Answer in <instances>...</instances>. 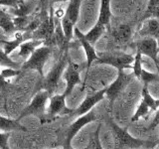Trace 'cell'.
Returning <instances> with one entry per match:
<instances>
[{
    "mask_svg": "<svg viewBox=\"0 0 159 149\" xmlns=\"http://www.w3.org/2000/svg\"><path fill=\"white\" fill-rule=\"evenodd\" d=\"M68 61H69V59H68V55L66 51V52H64L62 57L60 58V60L58 61V63L55 64V66L52 68L51 71L48 73V74L41 78L37 86L36 92L40 91V89H43V91H47L50 96L54 94L59 87L60 81H61L63 73L65 71V69H66Z\"/></svg>",
    "mask_w": 159,
    "mask_h": 149,
    "instance_id": "cell-1",
    "label": "cell"
},
{
    "mask_svg": "<svg viewBox=\"0 0 159 149\" xmlns=\"http://www.w3.org/2000/svg\"><path fill=\"white\" fill-rule=\"evenodd\" d=\"M114 139V149H140L142 147H149V142L133 137L126 129L119 127L112 120L109 121Z\"/></svg>",
    "mask_w": 159,
    "mask_h": 149,
    "instance_id": "cell-2",
    "label": "cell"
},
{
    "mask_svg": "<svg viewBox=\"0 0 159 149\" xmlns=\"http://www.w3.org/2000/svg\"><path fill=\"white\" fill-rule=\"evenodd\" d=\"M52 54V49L50 46H43L38 47L35 51L30 55V57L21 65L20 70L27 71V70H33L39 73V74L43 78L44 74V67Z\"/></svg>",
    "mask_w": 159,
    "mask_h": 149,
    "instance_id": "cell-3",
    "label": "cell"
},
{
    "mask_svg": "<svg viewBox=\"0 0 159 149\" xmlns=\"http://www.w3.org/2000/svg\"><path fill=\"white\" fill-rule=\"evenodd\" d=\"M98 54L97 62L99 64L109 65L117 70L131 69V64L134 56L123 52L111 51V52H99Z\"/></svg>",
    "mask_w": 159,
    "mask_h": 149,
    "instance_id": "cell-4",
    "label": "cell"
},
{
    "mask_svg": "<svg viewBox=\"0 0 159 149\" xmlns=\"http://www.w3.org/2000/svg\"><path fill=\"white\" fill-rule=\"evenodd\" d=\"M50 94L47 91H43V89L37 91L34 94L32 102L23 109L17 120L29 115H36L40 118L43 117L45 115V111H46V106Z\"/></svg>",
    "mask_w": 159,
    "mask_h": 149,
    "instance_id": "cell-5",
    "label": "cell"
},
{
    "mask_svg": "<svg viewBox=\"0 0 159 149\" xmlns=\"http://www.w3.org/2000/svg\"><path fill=\"white\" fill-rule=\"evenodd\" d=\"M124 71H125V70H118L116 79H114L113 83H111L108 87L106 88L104 97H107L108 98V101L111 102V106L114 102V101L117 98V97L119 96V93H120L123 89L132 82V79L135 78L132 73L129 74Z\"/></svg>",
    "mask_w": 159,
    "mask_h": 149,
    "instance_id": "cell-6",
    "label": "cell"
},
{
    "mask_svg": "<svg viewBox=\"0 0 159 149\" xmlns=\"http://www.w3.org/2000/svg\"><path fill=\"white\" fill-rule=\"evenodd\" d=\"M97 120H98V113L96 112V111H94L93 108L91 109L89 111H88L87 113L78 116V118L68 128L67 135H66V149L70 148L72 140L84 126H86L87 124L97 121Z\"/></svg>",
    "mask_w": 159,
    "mask_h": 149,
    "instance_id": "cell-7",
    "label": "cell"
},
{
    "mask_svg": "<svg viewBox=\"0 0 159 149\" xmlns=\"http://www.w3.org/2000/svg\"><path fill=\"white\" fill-rule=\"evenodd\" d=\"M62 77L67 84L66 88H65L63 93L64 96L67 97L73 93L75 87L78 86L79 84H81V68H80L78 64L69 60Z\"/></svg>",
    "mask_w": 159,
    "mask_h": 149,
    "instance_id": "cell-8",
    "label": "cell"
},
{
    "mask_svg": "<svg viewBox=\"0 0 159 149\" xmlns=\"http://www.w3.org/2000/svg\"><path fill=\"white\" fill-rule=\"evenodd\" d=\"M136 52H139L141 55L150 58L158 68V43L157 39L153 37H142L139 41L135 43Z\"/></svg>",
    "mask_w": 159,
    "mask_h": 149,
    "instance_id": "cell-9",
    "label": "cell"
},
{
    "mask_svg": "<svg viewBox=\"0 0 159 149\" xmlns=\"http://www.w3.org/2000/svg\"><path fill=\"white\" fill-rule=\"evenodd\" d=\"M104 93H106V88L91 94V96L87 97L83 101V102L80 104L76 109H74L70 114L74 116H80V115H82V114L87 113L88 111H89L91 109H93L96 106L99 102L102 101L104 98Z\"/></svg>",
    "mask_w": 159,
    "mask_h": 149,
    "instance_id": "cell-10",
    "label": "cell"
},
{
    "mask_svg": "<svg viewBox=\"0 0 159 149\" xmlns=\"http://www.w3.org/2000/svg\"><path fill=\"white\" fill-rule=\"evenodd\" d=\"M66 97L64 94H52L49 97V107H48V116L54 117L62 114H70L73 109H70L66 106Z\"/></svg>",
    "mask_w": 159,
    "mask_h": 149,
    "instance_id": "cell-11",
    "label": "cell"
},
{
    "mask_svg": "<svg viewBox=\"0 0 159 149\" xmlns=\"http://www.w3.org/2000/svg\"><path fill=\"white\" fill-rule=\"evenodd\" d=\"M74 33L77 36L80 43L82 44V46L84 48V51L86 58H87L86 68H87V71H89V69L91 68L93 62L97 61V60H98V54L96 52V50H94L93 46H92V45L87 41L86 38H84V34L80 31L78 27L74 28Z\"/></svg>",
    "mask_w": 159,
    "mask_h": 149,
    "instance_id": "cell-12",
    "label": "cell"
},
{
    "mask_svg": "<svg viewBox=\"0 0 159 149\" xmlns=\"http://www.w3.org/2000/svg\"><path fill=\"white\" fill-rule=\"evenodd\" d=\"M143 24L138 34L141 37H153L157 39L159 35V22L157 18H148L143 20Z\"/></svg>",
    "mask_w": 159,
    "mask_h": 149,
    "instance_id": "cell-13",
    "label": "cell"
},
{
    "mask_svg": "<svg viewBox=\"0 0 159 149\" xmlns=\"http://www.w3.org/2000/svg\"><path fill=\"white\" fill-rule=\"evenodd\" d=\"M111 36L114 41L118 44L127 43L131 39L132 30L128 24H120L111 30Z\"/></svg>",
    "mask_w": 159,
    "mask_h": 149,
    "instance_id": "cell-14",
    "label": "cell"
},
{
    "mask_svg": "<svg viewBox=\"0 0 159 149\" xmlns=\"http://www.w3.org/2000/svg\"><path fill=\"white\" fill-rule=\"evenodd\" d=\"M44 44L43 40H35V39H30L26 40V41L22 42L19 45V56L24 59H28L35 50L38 47Z\"/></svg>",
    "mask_w": 159,
    "mask_h": 149,
    "instance_id": "cell-15",
    "label": "cell"
},
{
    "mask_svg": "<svg viewBox=\"0 0 159 149\" xmlns=\"http://www.w3.org/2000/svg\"><path fill=\"white\" fill-rule=\"evenodd\" d=\"M111 0H101V6H99V15L98 22L103 26H108L111 22Z\"/></svg>",
    "mask_w": 159,
    "mask_h": 149,
    "instance_id": "cell-16",
    "label": "cell"
},
{
    "mask_svg": "<svg viewBox=\"0 0 159 149\" xmlns=\"http://www.w3.org/2000/svg\"><path fill=\"white\" fill-rule=\"evenodd\" d=\"M83 0H70L69 5L67 7L66 12H65L64 16L65 18L69 19L70 21H72L75 25H76L79 14H80V8H81Z\"/></svg>",
    "mask_w": 159,
    "mask_h": 149,
    "instance_id": "cell-17",
    "label": "cell"
},
{
    "mask_svg": "<svg viewBox=\"0 0 159 149\" xmlns=\"http://www.w3.org/2000/svg\"><path fill=\"white\" fill-rule=\"evenodd\" d=\"M0 130L10 132L13 130H26V128L22 124H20L18 120L0 115Z\"/></svg>",
    "mask_w": 159,
    "mask_h": 149,
    "instance_id": "cell-18",
    "label": "cell"
},
{
    "mask_svg": "<svg viewBox=\"0 0 159 149\" xmlns=\"http://www.w3.org/2000/svg\"><path fill=\"white\" fill-rule=\"evenodd\" d=\"M0 28L2 29L4 34L7 35V36L17 32L13 24V17L2 11H0Z\"/></svg>",
    "mask_w": 159,
    "mask_h": 149,
    "instance_id": "cell-19",
    "label": "cell"
},
{
    "mask_svg": "<svg viewBox=\"0 0 159 149\" xmlns=\"http://www.w3.org/2000/svg\"><path fill=\"white\" fill-rule=\"evenodd\" d=\"M104 31H106V26L97 23L87 34H84V36L86 38L87 41L91 44L92 46H93V45H96L98 40L101 38V36L103 34Z\"/></svg>",
    "mask_w": 159,
    "mask_h": 149,
    "instance_id": "cell-20",
    "label": "cell"
},
{
    "mask_svg": "<svg viewBox=\"0 0 159 149\" xmlns=\"http://www.w3.org/2000/svg\"><path fill=\"white\" fill-rule=\"evenodd\" d=\"M26 40H28V39L25 34L19 35V36H17L14 40H6V41H4L0 46L3 48V51L5 54L9 55L10 53H12L15 49L18 48L20 44L24 41H26Z\"/></svg>",
    "mask_w": 159,
    "mask_h": 149,
    "instance_id": "cell-21",
    "label": "cell"
},
{
    "mask_svg": "<svg viewBox=\"0 0 159 149\" xmlns=\"http://www.w3.org/2000/svg\"><path fill=\"white\" fill-rule=\"evenodd\" d=\"M159 16V0H149L147 8L141 18V21L148 18H158Z\"/></svg>",
    "mask_w": 159,
    "mask_h": 149,
    "instance_id": "cell-22",
    "label": "cell"
},
{
    "mask_svg": "<svg viewBox=\"0 0 159 149\" xmlns=\"http://www.w3.org/2000/svg\"><path fill=\"white\" fill-rule=\"evenodd\" d=\"M141 96H142V101L149 106V108L151 109V111H156L159 107V101L158 99H155L151 96L150 93L148 91L147 86H143Z\"/></svg>",
    "mask_w": 159,
    "mask_h": 149,
    "instance_id": "cell-23",
    "label": "cell"
},
{
    "mask_svg": "<svg viewBox=\"0 0 159 149\" xmlns=\"http://www.w3.org/2000/svg\"><path fill=\"white\" fill-rule=\"evenodd\" d=\"M60 23H61V27H62L65 38H66V40L68 42H70L71 41V39L73 38V35H74L75 24L65 17H62V19L60 20Z\"/></svg>",
    "mask_w": 159,
    "mask_h": 149,
    "instance_id": "cell-24",
    "label": "cell"
},
{
    "mask_svg": "<svg viewBox=\"0 0 159 149\" xmlns=\"http://www.w3.org/2000/svg\"><path fill=\"white\" fill-rule=\"evenodd\" d=\"M140 81L143 83V86H147L149 84H153V83H157L159 81V76L157 73H150L147 72L146 70H144L142 68L140 76H139V79Z\"/></svg>",
    "mask_w": 159,
    "mask_h": 149,
    "instance_id": "cell-25",
    "label": "cell"
},
{
    "mask_svg": "<svg viewBox=\"0 0 159 149\" xmlns=\"http://www.w3.org/2000/svg\"><path fill=\"white\" fill-rule=\"evenodd\" d=\"M150 111H151V109L149 108V106L143 101H141L140 103H139L137 109H136L135 113H134L133 115H132V117H131V121L135 122V121L139 120L140 118L147 116Z\"/></svg>",
    "mask_w": 159,
    "mask_h": 149,
    "instance_id": "cell-26",
    "label": "cell"
},
{
    "mask_svg": "<svg viewBox=\"0 0 159 149\" xmlns=\"http://www.w3.org/2000/svg\"><path fill=\"white\" fill-rule=\"evenodd\" d=\"M0 66H3L6 68H12V69L21 68V65L17 62H14L13 60L10 59L8 55L4 53L2 49H0Z\"/></svg>",
    "mask_w": 159,
    "mask_h": 149,
    "instance_id": "cell-27",
    "label": "cell"
},
{
    "mask_svg": "<svg viewBox=\"0 0 159 149\" xmlns=\"http://www.w3.org/2000/svg\"><path fill=\"white\" fill-rule=\"evenodd\" d=\"M101 127H102V123H99L96 129V132L93 133L91 140H89L88 147H86L87 149H102L101 140H99V131H101Z\"/></svg>",
    "mask_w": 159,
    "mask_h": 149,
    "instance_id": "cell-28",
    "label": "cell"
},
{
    "mask_svg": "<svg viewBox=\"0 0 159 149\" xmlns=\"http://www.w3.org/2000/svg\"><path fill=\"white\" fill-rule=\"evenodd\" d=\"M141 56L142 55L136 52L135 56H134V60L131 64V69H132V74H134V77L139 79V76H140V73H141V70H142V66H141Z\"/></svg>",
    "mask_w": 159,
    "mask_h": 149,
    "instance_id": "cell-29",
    "label": "cell"
},
{
    "mask_svg": "<svg viewBox=\"0 0 159 149\" xmlns=\"http://www.w3.org/2000/svg\"><path fill=\"white\" fill-rule=\"evenodd\" d=\"M29 18L28 16H16L13 18V24L15 28H16L17 32L19 31H24L25 28L27 27L29 24Z\"/></svg>",
    "mask_w": 159,
    "mask_h": 149,
    "instance_id": "cell-30",
    "label": "cell"
},
{
    "mask_svg": "<svg viewBox=\"0 0 159 149\" xmlns=\"http://www.w3.org/2000/svg\"><path fill=\"white\" fill-rule=\"evenodd\" d=\"M31 4L29 3H25L24 1L19 4L18 6L15 8V11H14V14L16 15V16H28V14L30 13V11L32 10L31 8Z\"/></svg>",
    "mask_w": 159,
    "mask_h": 149,
    "instance_id": "cell-31",
    "label": "cell"
},
{
    "mask_svg": "<svg viewBox=\"0 0 159 149\" xmlns=\"http://www.w3.org/2000/svg\"><path fill=\"white\" fill-rule=\"evenodd\" d=\"M22 73V71L20 69H12V68H5L3 69L0 74L4 79H10L13 77H17L18 74Z\"/></svg>",
    "mask_w": 159,
    "mask_h": 149,
    "instance_id": "cell-32",
    "label": "cell"
},
{
    "mask_svg": "<svg viewBox=\"0 0 159 149\" xmlns=\"http://www.w3.org/2000/svg\"><path fill=\"white\" fill-rule=\"evenodd\" d=\"M10 138V132H0V149H10L8 146V140Z\"/></svg>",
    "mask_w": 159,
    "mask_h": 149,
    "instance_id": "cell-33",
    "label": "cell"
},
{
    "mask_svg": "<svg viewBox=\"0 0 159 149\" xmlns=\"http://www.w3.org/2000/svg\"><path fill=\"white\" fill-rule=\"evenodd\" d=\"M22 2H23V0H0V5L16 8L18 5L21 4Z\"/></svg>",
    "mask_w": 159,
    "mask_h": 149,
    "instance_id": "cell-34",
    "label": "cell"
},
{
    "mask_svg": "<svg viewBox=\"0 0 159 149\" xmlns=\"http://www.w3.org/2000/svg\"><path fill=\"white\" fill-rule=\"evenodd\" d=\"M40 8H41V11L40 13H44V14H48V10L47 7L49 5V0H40Z\"/></svg>",
    "mask_w": 159,
    "mask_h": 149,
    "instance_id": "cell-35",
    "label": "cell"
},
{
    "mask_svg": "<svg viewBox=\"0 0 159 149\" xmlns=\"http://www.w3.org/2000/svg\"><path fill=\"white\" fill-rule=\"evenodd\" d=\"M8 84H9V82L6 79H4L1 76V74H0V92L5 91V88L8 87Z\"/></svg>",
    "mask_w": 159,
    "mask_h": 149,
    "instance_id": "cell-36",
    "label": "cell"
},
{
    "mask_svg": "<svg viewBox=\"0 0 159 149\" xmlns=\"http://www.w3.org/2000/svg\"><path fill=\"white\" fill-rule=\"evenodd\" d=\"M6 40H8V36L5 35L4 32L2 31V29L0 28V45H1L4 41H6Z\"/></svg>",
    "mask_w": 159,
    "mask_h": 149,
    "instance_id": "cell-37",
    "label": "cell"
},
{
    "mask_svg": "<svg viewBox=\"0 0 159 149\" xmlns=\"http://www.w3.org/2000/svg\"><path fill=\"white\" fill-rule=\"evenodd\" d=\"M69 0H49V7L53 6L55 3H59V2H67Z\"/></svg>",
    "mask_w": 159,
    "mask_h": 149,
    "instance_id": "cell-38",
    "label": "cell"
},
{
    "mask_svg": "<svg viewBox=\"0 0 159 149\" xmlns=\"http://www.w3.org/2000/svg\"><path fill=\"white\" fill-rule=\"evenodd\" d=\"M84 149H87V148H84Z\"/></svg>",
    "mask_w": 159,
    "mask_h": 149,
    "instance_id": "cell-39",
    "label": "cell"
},
{
    "mask_svg": "<svg viewBox=\"0 0 159 149\" xmlns=\"http://www.w3.org/2000/svg\"><path fill=\"white\" fill-rule=\"evenodd\" d=\"M0 68H1V66H0Z\"/></svg>",
    "mask_w": 159,
    "mask_h": 149,
    "instance_id": "cell-40",
    "label": "cell"
}]
</instances>
